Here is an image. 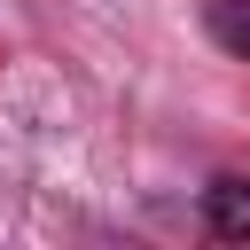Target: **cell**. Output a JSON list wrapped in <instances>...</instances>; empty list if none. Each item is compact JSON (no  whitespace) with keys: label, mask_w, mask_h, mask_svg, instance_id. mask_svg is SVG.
<instances>
[{"label":"cell","mask_w":250,"mask_h":250,"mask_svg":"<svg viewBox=\"0 0 250 250\" xmlns=\"http://www.w3.org/2000/svg\"><path fill=\"white\" fill-rule=\"evenodd\" d=\"M203 227L219 234V242H250V180H211L203 188Z\"/></svg>","instance_id":"obj_1"},{"label":"cell","mask_w":250,"mask_h":250,"mask_svg":"<svg viewBox=\"0 0 250 250\" xmlns=\"http://www.w3.org/2000/svg\"><path fill=\"white\" fill-rule=\"evenodd\" d=\"M211 39L250 62V0H219V8H211Z\"/></svg>","instance_id":"obj_2"}]
</instances>
